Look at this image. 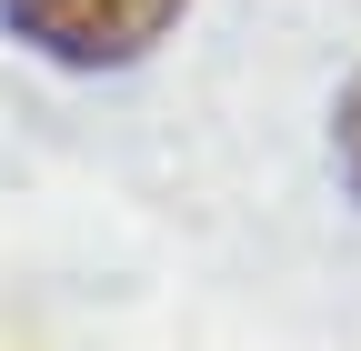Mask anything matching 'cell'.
Segmentation results:
<instances>
[{
  "label": "cell",
  "instance_id": "obj_1",
  "mask_svg": "<svg viewBox=\"0 0 361 351\" xmlns=\"http://www.w3.org/2000/svg\"><path fill=\"white\" fill-rule=\"evenodd\" d=\"M0 20L20 51L61 61V70H130L171 40L180 0H0Z\"/></svg>",
  "mask_w": 361,
  "mask_h": 351
},
{
  "label": "cell",
  "instance_id": "obj_2",
  "mask_svg": "<svg viewBox=\"0 0 361 351\" xmlns=\"http://www.w3.org/2000/svg\"><path fill=\"white\" fill-rule=\"evenodd\" d=\"M331 161H341V181H351V201H361V80L341 91V111H331Z\"/></svg>",
  "mask_w": 361,
  "mask_h": 351
}]
</instances>
